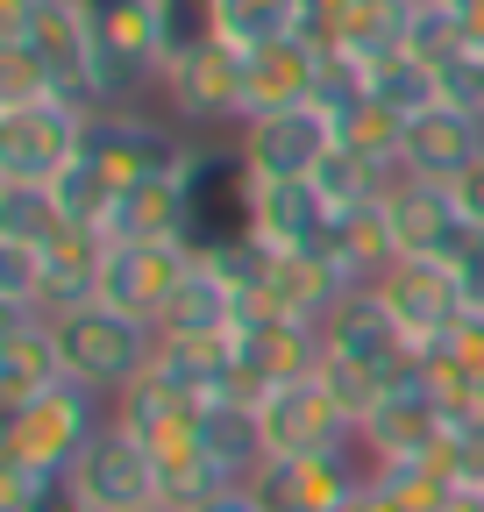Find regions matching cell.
I'll return each instance as SVG.
<instances>
[{
	"mask_svg": "<svg viewBox=\"0 0 484 512\" xmlns=\"http://www.w3.org/2000/svg\"><path fill=\"white\" fill-rule=\"evenodd\" d=\"M107 420H114V399H100L93 384L65 377V384H50L43 399H29V406H15L0 420V463H22L36 477H65Z\"/></svg>",
	"mask_w": 484,
	"mask_h": 512,
	"instance_id": "obj_1",
	"label": "cell"
},
{
	"mask_svg": "<svg viewBox=\"0 0 484 512\" xmlns=\"http://www.w3.org/2000/svg\"><path fill=\"white\" fill-rule=\"evenodd\" d=\"M50 320H57V349H65V377L93 384L100 399H121L157 363V328L136 320V313H121V306H107V299L65 306Z\"/></svg>",
	"mask_w": 484,
	"mask_h": 512,
	"instance_id": "obj_2",
	"label": "cell"
},
{
	"mask_svg": "<svg viewBox=\"0 0 484 512\" xmlns=\"http://www.w3.org/2000/svg\"><path fill=\"white\" fill-rule=\"evenodd\" d=\"M93 22V86L100 107H136L164 79V22L157 0H86Z\"/></svg>",
	"mask_w": 484,
	"mask_h": 512,
	"instance_id": "obj_3",
	"label": "cell"
},
{
	"mask_svg": "<svg viewBox=\"0 0 484 512\" xmlns=\"http://www.w3.org/2000/svg\"><path fill=\"white\" fill-rule=\"evenodd\" d=\"M93 114L72 100H36V107H0V185H57L86 157Z\"/></svg>",
	"mask_w": 484,
	"mask_h": 512,
	"instance_id": "obj_4",
	"label": "cell"
},
{
	"mask_svg": "<svg viewBox=\"0 0 484 512\" xmlns=\"http://www.w3.org/2000/svg\"><path fill=\"white\" fill-rule=\"evenodd\" d=\"M363 484H371V456L363 448H335V456H264L242 491L264 512H342Z\"/></svg>",
	"mask_w": 484,
	"mask_h": 512,
	"instance_id": "obj_5",
	"label": "cell"
},
{
	"mask_svg": "<svg viewBox=\"0 0 484 512\" xmlns=\"http://www.w3.org/2000/svg\"><path fill=\"white\" fill-rule=\"evenodd\" d=\"M193 157V143H178L164 121L136 114V107H100L86 128V164L114 185V192H136L143 178H164Z\"/></svg>",
	"mask_w": 484,
	"mask_h": 512,
	"instance_id": "obj_6",
	"label": "cell"
},
{
	"mask_svg": "<svg viewBox=\"0 0 484 512\" xmlns=\"http://www.w3.org/2000/svg\"><path fill=\"white\" fill-rule=\"evenodd\" d=\"M250 164L242 150H193L186 164V242L193 256L228 249V242H250Z\"/></svg>",
	"mask_w": 484,
	"mask_h": 512,
	"instance_id": "obj_7",
	"label": "cell"
},
{
	"mask_svg": "<svg viewBox=\"0 0 484 512\" xmlns=\"http://www.w3.org/2000/svg\"><path fill=\"white\" fill-rule=\"evenodd\" d=\"M157 93H164V107L186 121V128H228V121L242 128V50L221 43V36L178 50L164 64Z\"/></svg>",
	"mask_w": 484,
	"mask_h": 512,
	"instance_id": "obj_8",
	"label": "cell"
},
{
	"mask_svg": "<svg viewBox=\"0 0 484 512\" xmlns=\"http://www.w3.org/2000/svg\"><path fill=\"white\" fill-rule=\"evenodd\" d=\"M257 427H264V448L271 456H335V448H356V420L335 406V392L314 377L299 384H278V392L257 399Z\"/></svg>",
	"mask_w": 484,
	"mask_h": 512,
	"instance_id": "obj_9",
	"label": "cell"
},
{
	"mask_svg": "<svg viewBox=\"0 0 484 512\" xmlns=\"http://www.w3.org/2000/svg\"><path fill=\"white\" fill-rule=\"evenodd\" d=\"M65 484H72V498L86 512H129V505H150L157 498V456L121 420H107L86 441V456L65 470Z\"/></svg>",
	"mask_w": 484,
	"mask_h": 512,
	"instance_id": "obj_10",
	"label": "cell"
},
{
	"mask_svg": "<svg viewBox=\"0 0 484 512\" xmlns=\"http://www.w3.org/2000/svg\"><path fill=\"white\" fill-rule=\"evenodd\" d=\"M235 150L250 178H314L321 157L335 150V114L328 107H285V114H250L235 128Z\"/></svg>",
	"mask_w": 484,
	"mask_h": 512,
	"instance_id": "obj_11",
	"label": "cell"
},
{
	"mask_svg": "<svg viewBox=\"0 0 484 512\" xmlns=\"http://www.w3.org/2000/svg\"><path fill=\"white\" fill-rule=\"evenodd\" d=\"M442 441H449V413H442V399L428 392V377L392 384L385 406L356 427V448H363L371 463H435Z\"/></svg>",
	"mask_w": 484,
	"mask_h": 512,
	"instance_id": "obj_12",
	"label": "cell"
},
{
	"mask_svg": "<svg viewBox=\"0 0 484 512\" xmlns=\"http://www.w3.org/2000/svg\"><path fill=\"white\" fill-rule=\"evenodd\" d=\"M321 342H328V356H349V363H371V370H385L392 384H406V377H420V349L406 342V328L392 320V306L371 292V285H356L328 320H321Z\"/></svg>",
	"mask_w": 484,
	"mask_h": 512,
	"instance_id": "obj_13",
	"label": "cell"
},
{
	"mask_svg": "<svg viewBox=\"0 0 484 512\" xmlns=\"http://www.w3.org/2000/svg\"><path fill=\"white\" fill-rule=\"evenodd\" d=\"M114 420L129 427V434L150 448L157 463H171V456H193V448H207V441H200V427H207V406H200L193 392H178V384H171L157 363H150V370H143V377H136L121 399H114Z\"/></svg>",
	"mask_w": 484,
	"mask_h": 512,
	"instance_id": "obj_14",
	"label": "cell"
},
{
	"mask_svg": "<svg viewBox=\"0 0 484 512\" xmlns=\"http://www.w3.org/2000/svg\"><path fill=\"white\" fill-rule=\"evenodd\" d=\"M328 356L321 328H307V320H285V313H242V328H235V363H242V384L264 399L278 392V384H299V377H314Z\"/></svg>",
	"mask_w": 484,
	"mask_h": 512,
	"instance_id": "obj_15",
	"label": "cell"
},
{
	"mask_svg": "<svg viewBox=\"0 0 484 512\" xmlns=\"http://www.w3.org/2000/svg\"><path fill=\"white\" fill-rule=\"evenodd\" d=\"M349 292H356V285L328 264L321 249H285V256L264 249V278H257V292H250V306H242V313H285V320L321 328V320H328Z\"/></svg>",
	"mask_w": 484,
	"mask_h": 512,
	"instance_id": "obj_16",
	"label": "cell"
},
{
	"mask_svg": "<svg viewBox=\"0 0 484 512\" xmlns=\"http://www.w3.org/2000/svg\"><path fill=\"white\" fill-rule=\"evenodd\" d=\"M385 306H392V320L406 328V342L428 356L456 320H463V292H456V278H449V264H428V256H399V264L371 285Z\"/></svg>",
	"mask_w": 484,
	"mask_h": 512,
	"instance_id": "obj_17",
	"label": "cell"
},
{
	"mask_svg": "<svg viewBox=\"0 0 484 512\" xmlns=\"http://www.w3.org/2000/svg\"><path fill=\"white\" fill-rule=\"evenodd\" d=\"M186 271H193V249L186 242H114L107 249V271H100V299L157 328V313L171 306V292H178Z\"/></svg>",
	"mask_w": 484,
	"mask_h": 512,
	"instance_id": "obj_18",
	"label": "cell"
},
{
	"mask_svg": "<svg viewBox=\"0 0 484 512\" xmlns=\"http://www.w3.org/2000/svg\"><path fill=\"white\" fill-rule=\"evenodd\" d=\"M29 50L50 72L57 100H72L86 114H100V86H93V22H86V0H43V15L29 29Z\"/></svg>",
	"mask_w": 484,
	"mask_h": 512,
	"instance_id": "obj_19",
	"label": "cell"
},
{
	"mask_svg": "<svg viewBox=\"0 0 484 512\" xmlns=\"http://www.w3.org/2000/svg\"><path fill=\"white\" fill-rule=\"evenodd\" d=\"M477 157H484V114L435 100V107H420V114L406 121V150H399L406 178H435V185H456V178H463Z\"/></svg>",
	"mask_w": 484,
	"mask_h": 512,
	"instance_id": "obj_20",
	"label": "cell"
},
{
	"mask_svg": "<svg viewBox=\"0 0 484 512\" xmlns=\"http://www.w3.org/2000/svg\"><path fill=\"white\" fill-rule=\"evenodd\" d=\"M321 50L307 36H285L264 50H242V121L285 114V107H321Z\"/></svg>",
	"mask_w": 484,
	"mask_h": 512,
	"instance_id": "obj_21",
	"label": "cell"
},
{
	"mask_svg": "<svg viewBox=\"0 0 484 512\" xmlns=\"http://www.w3.org/2000/svg\"><path fill=\"white\" fill-rule=\"evenodd\" d=\"M385 221H392L399 256H428V264H442V256L470 235V221L456 214V192L435 185V178H406V171L385 192Z\"/></svg>",
	"mask_w": 484,
	"mask_h": 512,
	"instance_id": "obj_22",
	"label": "cell"
},
{
	"mask_svg": "<svg viewBox=\"0 0 484 512\" xmlns=\"http://www.w3.org/2000/svg\"><path fill=\"white\" fill-rule=\"evenodd\" d=\"M335 207L321 200L314 178H257L250 192V242L285 256V249H321Z\"/></svg>",
	"mask_w": 484,
	"mask_h": 512,
	"instance_id": "obj_23",
	"label": "cell"
},
{
	"mask_svg": "<svg viewBox=\"0 0 484 512\" xmlns=\"http://www.w3.org/2000/svg\"><path fill=\"white\" fill-rule=\"evenodd\" d=\"M50 384H65V349H57L50 313H0V406H29Z\"/></svg>",
	"mask_w": 484,
	"mask_h": 512,
	"instance_id": "obj_24",
	"label": "cell"
},
{
	"mask_svg": "<svg viewBox=\"0 0 484 512\" xmlns=\"http://www.w3.org/2000/svg\"><path fill=\"white\" fill-rule=\"evenodd\" d=\"M235 328H242V285L228 271H214L207 256H193L171 306L157 313V342H207V335H235Z\"/></svg>",
	"mask_w": 484,
	"mask_h": 512,
	"instance_id": "obj_25",
	"label": "cell"
},
{
	"mask_svg": "<svg viewBox=\"0 0 484 512\" xmlns=\"http://www.w3.org/2000/svg\"><path fill=\"white\" fill-rule=\"evenodd\" d=\"M321 256L349 278V285H378L392 264H399V242H392V221H385V200L371 207H342L321 235Z\"/></svg>",
	"mask_w": 484,
	"mask_h": 512,
	"instance_id": "obj_26",
	"label": "cell"
},
{
	"mask_svg": "<svg viewBox=\"0 0 484 512\" xmlns=\"http://www.w3.org/2000/svg\"><path fill=\"white\" fill-rule=\"evenodd\" d=\"M186 164H193V157H186ZM186 164L164 171V178H143L136 192H121L107 235H114V242H186ZM186 249H193V242H186Z\"/></svg>",
	"mask_w": 484,
	"mask_h": 512,
	"instance_id": "obj_27",
	"label": "cell"
},
{
	"mask_svg": "<svg viewBox=\"0 0 484 512\" xmlns=\"http://www.w3.org/2000/svg\"><path fill=\"white\" fill-rule=\"evenodd\" d=\"M107 249H114V235H107V228H65L57 242H43V256H50V313L100 299Z\"/></svg>",
	"mask_w": 484,
	"mask_h": 512,
	"instance_id": "obj_28",
	"label": "cell"
},
{
	"mask_svg": "<svg viewBox=\"0 0 484 512\" xmlns=\"http://www.w3.org/2000/svg\"><path fill=\"white\" fill-rule=\"evenodd\" d=\"M406 22H413V0H342L328 50H342L356 64H378V57L406 50Z\"/></svg>",
	"mask_w": 484,
	"mask_h": 512,
	"instance_id": "obj_29",
	"label": "cell"
},
{
	"mask_svg": "<svg viewBox=\"0 0 484 512\" xmlns=\"http://www.w3.org/2000/svg\"><path fill=\"white\" fill-rule=\"evenodd\" d=\"M200 441H207V456L242 484V477H250L264 456H271V448H264V427H257V406L250 399H214L207 406V427H200Z\"/></svg>",
	"mask_w": 484,
	"mask_h": 512,
	"instance_id": "obj_30",
	"label": "cell"
},
{
	"mask_svg": "<svg viewBox=\"0 0 484 512\" xmlns=\"http://www.w3.org/2000/svg\"><path fill=\"white\" fill-rule=\"evenodd\" d=\"M335 143H342V150H356V157H371L378 171H406V164H399V150H406V114L363 93L356 107H342V114H335Z\"/></svg>",
	"mask_w": 484,
	"mask_h": 512,
	"instance_id": "obj_31",
	"label": "cell"
},
{
	"mask_svg": "<svg viewBox=\"0 0 484 512\" xmlns=\"http://www.w3.org/2000/svg\"><path fill=\"white\" fill-rule=\"evenodd\" d=\"M214 36L235 50H264L299 36V0H214Z\"/></svg>",
	"mask_w": 484,
	"mask_h": 512,
	"instance_id": "obj_32",
	"label": "cell"
},
{
	"mask_svg": "<svg viewBox=\"0 0 484 512\" xmlns=\"http://www.w3.org/2000/svg\"><path fill=\"white\" fill-rule=\"evenodd\" d=\"M371 484L399 512H463V491L442 463H371Z\"/></svg>",
	"mask_w": 484,
	"mask_h": 512,
	"instance_id": "obj_33",
	"label": "cell"
},
{
	"mask_svg": "<svg viewBox=\"0 0 484 512\" xmlns=\"http://www.w3.org/2000/svg\"><path fill=\"white\" fill-rule=\"evenodd\" d=\"M363 72H371V100L399 107L406 121H413L420 107H435V100H442V79H435V64H420L413 50H392V57H378V64H363Z\"/></svg>",
	"mask_w": 484,
	"mask_h": 512,
	"instance_id": "obj_34",
	"label": "cell"
},
{
	"mask_svg": "<svg viewBox=\"0 0 484 512\" xmlns=\"http://www.w3.org/2000/svg\"><path fill=\"white\" fill-rule=\"evenodd\" d=\"M72 221L50 185H0V242H57Z\"/></svg>",
	"mask_w": 484,
	"mask_h": 512,
	"instance_id": "obj_35",
	"label": "cell"
},
{
	"mask_svg": "<svg viewBox=\"0 0 484 512\" xmlns=\"http://www.w3.org/2000/svg\"><path fill=\"white\" fill-rule=\"evenodd\" d=\"M235 477L207 456V448H193V456H171V463H157V498L164 505H178V512H193V505H207V498H221Z\"/></svg>",
	"mask_w": 484,
	"mask_h": 512,
	"instance_id": "obj_36",
	"label": "cell"
},
{
	"mask_svg": "<svg viewBox=\"0 0 484 512\" xmlns=\"http://www.w3.org/2000/svg\"><path fill=\"white\" fill-rule=\"evenodd\" d=\"M321 384L335 392V406L363 427L378 406H385V392H392V377L385 370H371V363H349V356H321Z\"/></svg>",
	"mask_w": 484,
	"mask_h": 512,
	"instance_id": "obj_37",
	"label": "cell"
},
{
	"mask_svg": "<svg viewBox=\"0 0 484 512\" xmlns=\"http://www.w3.org/2000/svg\"><path fill=\"white\" fill-rule=\"evenodd\" d=\"M36 100H57L50 72L36 64L29 43H0V107H36Z\"/></svg>",
	"mask_w": 484,
	"mask_h": 512,
	"instance_id": "obj_38",
	"label": "cell"
},
{
	"mask_svg": "<svg viewBox=\"0 0 484 512\" xmlns=\"http://www.w3.org/2000/svg\"><path fill=\"white\" fill-rule=\"evenodd\" d=\"M449 192H456V214H463L470 228H484V157H477V164H470Z\"/></svg>",
	"mask_w": 484,
	"mask_h": 512,
	"instance_id": "obj_39",
	"label": "cell"
},
{
	"mask_svg": "<svg viewBox=\"0 0 484 512\" xmlns=\"http://www.w3.org/2000/svg\"><path fill=\"white\" fill-rule=\"evenodd\" d=\"M36 15H43V0H0V43H29Z\"/></svg>",
	"mask_w": 484,
	"mask_h": 512,
	"instance_id": "obj_40",
	"label": "cell"
},
{
	"mask_svg": "<svg viewBox=\"0 0 484 512\" xmlns=\"http://www.w3.org/2000/svg\"><path fill=\"white\" fill-rule=\"evenodd\" d=\"M193 512H264V505H257L250 491H242V484H228L221 498H207V505H193Z\"/></svg>",
	"mask_w": 484,
	"mask_h": 512,
	"instance_id": "obj_41",
	"label": "cell"
},
{
	"mask_svg": "<svg viewBox=\"0 0 484 512\" xmlns=\"http://www.w3.org/2000/svg\"><path fill=\"white\" fill-rule=\"evenodd\" d=\"M22 512H86V505L72 498V484H50V491H43L36 505H22Z\"/></svg>",
	"mask_w": 484,
	"mask_h": 512,
	"instance_id": "obj_42",
	"label": "cell"
},
{
	"mask_svg": "<svg viewBox=\"0 0 484 512\" xmlns=\"http://www.w3.org/2000/svg\"><path fill=\"white\" fill-rule=\"evenodd\" d=\"M342 512H399V505H392V498H385L378 484H363V491H356V498H349Z\"/></svg>",
	"mask_w": 484,
	"mask_h": 512,
	"instance_id": "obj_43",
	"label": "cell"
},
{
	"mask_svg": "<svg viewBox=\"0 0 484 512\" xmlns=\"http://www.w3.org/2000/svg\"><path fill=\"white\" fill-rule=\"evenodd\" d=\"M470 107L484 114V50H470Z\"/></svg>",
	"mask_w": 484,
	"mask_h": 512,
	"instance_id": "obj_44",
	"label": "cell"
},
{
	"mask_svg": "<svg viewBox=\"0 0 484 512\" xmlns=\"http://www.w3.org/2000/svg\"><path fill=\"white\" fill-rule=\"evenodd\" d=\"M442 8H456V15H477V8H484V0H442Z\"/></svg>",
	"mask_w": 484,
	"mask_h": 512,
	"instance_id": "obj_45",
	"label": "cell"
},
{
	"mask_svg": "<svg viewBox=\"0 0 484 512\" xmlns=\"http://www.w3.org/2000/svg\"><path fill=\"white\" fill-rule=\"evenodd\" d=\"M129 512H178V505H164V498H150V505H129Z\"/></svg>",
	"mask_w": 484,
	"mask_h": 512,
	"instance_id": "obj_46",
	"label": "cell"
}]
</instances>
